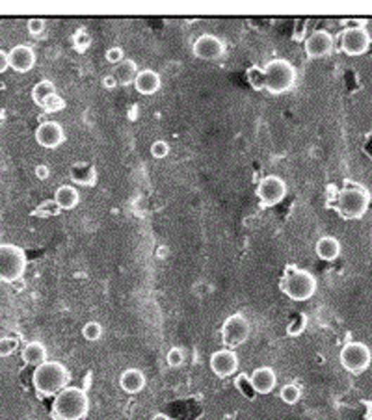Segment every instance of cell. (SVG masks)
Here are the masks:
<instances>
[{
	"label": "cell",
	"instance_id": "1",
	"mask_svg": "<svg viewBox=\"0 0 372 420\" xmlns=\"http://www.w3.org/2000/svg\"><path fill=\"white\" fill-rule=\"evenodd\" d=\"M71 381V372L68 367L60 361H45L43 365L36 367L32 374V383L34 389L41 396H56L60 391L69 387Z\"/></svg>",
	"mask_w": 372,
	"mask_h": 420
},
{
	"label": "cell",
	"instance_id": "2",
	"mask_svg": "<svg viewBox=\"0 0 372 420\" xmlns=\"http://www.w3.org/2000/svg\"><path fill=\"white\" fill-rule=\"evenodd\" d=\"M89 411V398L80 387H65L54 396L51 415L54 420H82Z\"/></svg>",
	"mask_w": 372,
	"mask_h": 420
},
{
	"label": "cell",
	"instance_id": "3",
	"mask_svg": "<svg viewBox=\"0 0 372 420\" xmlns=\"http://www.w3.org/2000/svg\"><path fill=\"white\" fill-rule=\"evenodd\" d=\"M279 289L293 301H307L316 292L315 275L298 266H287L283 277L279 281Z\"/></svg>",
	"mask_w": 372,
	"mask_h": 420
},
{
	"label": "cell",
	"instance_id": "4",
	"mask_svg": "<svg viewBox=\"0 0 372 420\" xmlns=\"http://www.w3.org/2000/svg\"><path fill=\"white\" fill-rule=\"evenodd\" d=\"M371 205V194L359 184H346L339 192L335 209L342 220H361Z\"/></svg>",
	"mask_w": 372,
	"mask_h": 420
},
{
	"label": "cell",
	"instance_id": "5",
	"mask_svg": "<svg viewBox=\"0 0 372 420\" xmlns=\"http://www.w3.org/2000/svg\"><path fill=\"white\" fill-rule=\"evenodd\" d=\"M262 73H264V90L270 95L287 93L296 84V69L288 60L276 58L268 62Z\"/></svg>",
	"mask_w": 372,
	"mask_h": 420
},
{
	"label": "cell",
	"instance_id": "6",
	"mask_svg": "<svg viewBox=\"0 0 372 420\" xmlns=\"http://www.w3.org/2000/svg\"><path fill=\"white\" fill-rule=\"evenodd\" d=\"M27 272V253L15 244H0V281L15 283Z\"/></svg>",
	"mask_w": 372,
	"mask_h": 420
},
{
	"label": "cell",
	"instance_id": "7",
	"mask_svg": "<svg viewBox=\"0 0 372 420\" xmlns=\"http://www.w3.org/2000/svg\"><path fill=\"white\" fill-rule=\"evenodd\" d=\"M341 365L346 372L350 374H361L365 372L372 362L371 348L363 342H348L341 350Z\"/></svg>",
	"mask_w": 372,
	"mask_h": 420
},
{
	"label": "cell",
	"instance_id": "8",
	"mask_svg": "<svg viewBox=\"0 0 372 420\" xmlns=\"http://www.w3.org/2000/svg\"><path fill=\"white\" fill-rule=\"evenodd\" d=\"M250 336V322L242 313H235V315L227 316L224 326H222V342L224 346L233 350V348L240 346L248 341Z\"/></svg>",
	"mask_w": 372,
	"mask_h": 420
},
{
	"label": "cell",
	"instance_id": "9",
	"mask_svg": "<svg viewBox=\"0 0 372 420\" xmlns=\"http://www.w3.org/2000/svg\"><path fill=\"white\" fill-rule=\"evenodd\" d=\"M372 37L365 27H350L341 34V51L348 56H361L371 47Z\"/></svg>",
	"mask_w": 372,
	"mask_h": 420
},
{
	"label": "cell",
	"instance_id": "10",
	"mask_svg": "<svg viewBox=\"0 0 372 420\" xmlns=\"http://www.w3.org/2000/svg\"><path fill=\"white\" fill-rule=\"evenodd\" d=\"M287 195V184L278 175H267L262 177L257 186V197L262 206H276L285 199Z\"/></svg>",
	"mask_w": 372,
	"mask_h": 420
},
{
	"label": "cell",
	"instance_id": "11",
	"mask_svg": "<svg viewBox=\"0 0 372 420\" xmlns=\"http://www.w3.org/2000/svg\"><path fill=\"white\" fill-rule=\"evenodd\" d=\"M333 51H335V39L328 30H315L305 39V56L309 60L326 58Z\"/></svg>",
	"mask_w": 372,
	"mask_h": 420
},
{
	"label": "cell",
	"instance_id": "12",
	"mask_svg": "<svg viewBox=\"0 0 372 420\" xmlns=\"http://www.w3.org/2000/svg\"><path fill=\"white\" fill-rule=\"evenodd\" d=\"M194 56L200 60H205V62H212V60H218L224 56L226 53V45L222 41L220 37L214 36V34H203L195 39L194 43Z\"/></svg>",
	"mask_w": 372,
	"mask_h": 420
},
{
	"label": "cell",
	"instance_id": "13",
	"mask_svg": "<svg viewBox=\"0 0 372 420\" xmlns=\"http://www.w3.org/2000/svg\"><path fill=\"white\" fill-rule=\"evenodd\" d=\"M210 370L218 376V378H231L233 374L238 370V355L235 350H218L210 355Z\"/></svg>",
	"mask_w": 372,
	"mask_h": 420
},
{
	"label": "cell",
	"instance_id": "14",
	"mask_svg": "<svg viewBox=\"0 0 372 420\" xmlns=\"http://www.w3.org/2000/svg\"><path fill=\"white\" fill-rule=\"evenodd\" d=\"M36 142L45 149H56L65 142V131L58 121H45L36 129Z\"/></svg>",
	"mask_w": 372,
	"mask_h": 420
},
{
	"label": "cell",
	"instance_id": "15",
	"mask_svg": "<svg viewBox=\"0 0 372 420\" xmlns=\"http://www.w3.org/2000/svg\"><path fill=\"white\" fill-rule=\"evenodd\" d=\"M8 60H10V67L17 73H28L34 69L37 62L36 51L30 45H17L8 53Z\"/></svg>",
	"mask_w": 372,
	"mask_h": 420
},
{
	"label": "cell",
	"instance_id": "16",
	"mask_svg": "<svg viewBox=\"0 0 372 420\" xmlns=\"http://www.w3.org/2000/svg\"><path fill=\"white\" fill-rule=\"evenodd\" d=\"M250 381H252L255 394H270L276 389V385H278V376L274 372V368L259 367L252 372Z\"/></svg>",
	"mask_w": 372,
	"mask_h": 420
},
{
	"label": "cell",
	"instance_id": "17",
	"mask_svg": "<svg viewBox=\"0 0 372 420\" xmlns=\"http://www.w3.org/2000/svg\"><path fill=\"white\" fill-rule=\"evenodd\" d=\"M162 86V79L157 71L153 69H142L138 71L136 79H134V88H136L138 93L142 95H155Z\"/></svg>",
	"mask_w": 372,
	"mask_h": 420
},
{
	"label": "cell",
	"instance_id": "18",
	"mask_svg": "<svg viewBox=\"0 0 372 420\" xmlns=\"http://www.w3.org/2000/svg\"><path fill=\"white\" fill-rule=\"evenodd\" d=\"M69 177H71V181H73L75 184L91 188V186L97 184V169H95L94 164L77 162L69 169Z\"/></svg>",
	"mask_w": 372,
	"mask_h": 420
},
{
	"label": "cell",
	"instance_id": "19",
	"mask_svg": "<svg viewBox=\"0 0 372 420\" xmlns=\"http://www.w3.org/2000/svg\"><path fill=\"white\" fill-rule=\"evenodd\" d=\"M120 387L127 394H138L146 389V374L140 368H127L120 378Z\"/></svg>",
	"mask_w": 372,
	"mask_h": 420
},
{
	"label": "cell",
	"instance_id": "20",
	"mask_svg": "<svg viewBox=\"0 0 372 420\" xmlns=\"http://www.w3.org/2000/svg\"><path fill=\"white\" fill-rule=\"evenodd\" d=\"M315 251L319 255V258L326 261V263H331L335 261L341 255V242L337 240L335 237H320L319 242H316Z\"/></svg>",
	"mask_w": 372,
	"mask_h": 420
},
{
	"label": "cell",
	"instance_id": "21",
	"mask_svg": "<svg viewBox=\"0 0 372 420\" xmlns=\"http://www.w3.org/2000/svg\"><path fill=\"white\" fill-rule=\"evenodd\" d=\"M79 199L80 195L77 188L69 186V184H63L54 192V203H56L58 210H73L75 206L79 205Z\"/></svg>",
	"mask_w": 372,
	"mask_h": 420
},
{
	"label": "cell",
	"instance_id": "22",
	"mask_svg": "<svg viewBox=\"0 0 372 420\" xmlns=\"http://www.w3.org/2000/svg\"><path fill=\"white\" fill-rule=\"evenodd\" d=\"M47 348H45L43 342H28L27 346L23 348V361L30 365V367H39V365L47 361Z\"/></svg>",
	"mask_w": 372,
	"mask_h": 420
},
{
	"label": "cell",
	"instance_id": "23",
	"mask_svg": "<svg viewBox=\"0 0 372 420\" xmlns=\"http://www.w3.org/2000/svg\"><path fill=\"white\" fill-rule=\"evenodd\" d=\"M138 74V69H136V63L132 62V60H123V62L117 65V71H115L114 79L117 84H131V82H134V79H136Z\"/></svg>",
	"mask_w": 372,
	"mask_h": 420
},
{
	"label": "cell",
	"instance_id": "24",
	"mask_svg": "<svg viewBox=\"0 0 372 420\" xmlns=\"http://www.w3.org/2000/svg\"><path fill=\"white\" fill-rule=\"evenodd\" d=\"M53 95H56V86L51 80H41L32 88V99L39 106L45 105V100H49Z\"/></svg>",
	"mask_w": 372,
	"mask_h": 420
},
{
	"label": "cell",
	"instance_id": "25",
	"mask_svg": "<svg viewBox=\"0 0 372 420\" xmlns=\"http://www.w3.org/2000/svg\"><path fill=\"white\" fill-rule=\"evenodd\" d=\"M248 82L252 86L255 91L264 90V73H262V69L257 67V65H252V67L246 71Z\"/></svg>",
	"mask_w": 372,
	"mask_h": 420
},
{
	"label": "cell",
	"instance_id": "26",
	"mask_svg": "<svg viewBox=\"0 0 372 420\" xmlns=\"http://www.w3.org/2000/svg\"><path fill=\"white\" fill-rule=\"evenodd\" d=\"M279 396H281V400H283L287 405H294V404H298L300 398H302V391H300L298 385L288 383V385H285L283 389H281Z\"/></svg>",
	"mask_w": 372,
	"mask_h": 420
},
{
	"label": "cell",
	"instance_id": "27",
	"mask_svg": "<svg viewBox=\"0 0 372 420\" xmlns=\"http://www.w3.org/2000/svg\"><path fill=\"white\" fill-rule=\"evenodd\" d=\"M235 387L240 391L242 396H246V398L252 400L253 396H255V391H253V387H252L250 376H246V374H240V376L235 379Z\"/></svg>",
	"mask_w": 372,
	"mask_h": 420
},
{
	"label": "cell",
	"instance_id": "28",
	"mask_svg": "<svg viewBox=\"0 0 372 420\" xmlns=\"http://www.w3.org/2000/svg\"><path fill=\"white\" fill-rule=\"evenodd\" d=\"M101 335H103V326H101L99 322H88V324L82 327V336H84L86 341H99Z\"/></svg>",
	"mask_w": 372,
	"mask_h": 420
},
{
	"label": "cell",
	"instance_id": "29",
	"mask_svg": "<svg viewBox=\"0 0 372 420\" xmlns=\"http://www.w3.org/2000/svg\"><path fill=\"white\" fill-rule=\"evenodd\" d=\"M19 342L13 336H2L0 339V357H10L11 353L15 352Z\"/></svg>",
	"mask_w": 372,
	"mask_h": 420
},
{
	"label": "cell",
	"instance_id": "30",
	"mask_svg": "<svg viewBox=\"0 0 372 420\" xmlns=\"http://www.w3.org/2000/svg\"><path fill=\"white\" fill-rule=\"evenodd\" d=\"M73 45H75V48L79 51V53H84L86 48H88L89 45H91V37L88 36V32H84V30L75 32Z\"/></svg>",
	"mask_w": 372,
	"mask_h": 420
},
{
	"label": "cell",
	"instance_id": "31",
	"mask_svg": "<svg viewBox=\"0 0 372 420\" xmlns=\"http://www.w3.org/2000/svg\"><path fill=\"white\" fill-rule=\"evenodd\" d=\"M43 110L49 112V114H53V112H62L65 108V100L60 97V95H53L51 99L45 100V105L41 106Z\"/></svg>",
	"mask_w": 372,
	"mask_h": 420
},
{
	"label": "cell",
	"instance_id": "32",
	"mask_svg": "<svg viewBox=\"0 0 372 420\" xmlns=\"http://www.w3.org/2000/svg\"><path fill=\"white\" fill-rule=\"evenodd\" d=\"M169 155V143L164 142V140H157V142L151 145V157L157 158V160H162Z\"/></svg>",
	"mask_w": 372,
	"mask_h": 420
},
{
	"label": "cell",
	"instance_id": "33",
	"mask_svg": "<svg viewBox=\"0 0 372 420\" xmlns=\"http://www.w3.org/2000/svg\"><path fill=\"white\" fill-rule=\"evenodd\" d=\"M305 326H307V316L305 315H298L296 316V320L293 322V324H288L287 327V333L290 336H298L302 331L305 329Z\"/></svg>",
	"mask_w": 372,
	"mask_h": 420
},
{
	"label": "cell",
	"instance_id": "34",
	"mask_svg": "<svg viewBox=\"0 0 372 420\" xmlns=\"http://www.w3.org/2000/svg\"><path fill=\"white\" fill-rule=\"evenodd\" d=\"M166 361H168L169 367L177 368L181 367L184 362V352L181 350V348H172L168 352V357H166Z\"/></svg>",
	"mask_w": 372,
	"mask_h": 420
},
{
	"label": "cell",
	"instance_id": "35",
	"mask_svg": "<svg viewBox=\"0 0 372 420\" xmlns=\"http://www.w3.org/2000/svg\"><path fill=\"white\" fill-rule=\"evenodd\" d=\"M125 60L123 56V48L121 47H110L106 51V62L108 63H121Z\"/></svg>",
	"mask_w": 372,
	"mask_h": 420
},
{
	"label": "cell",
	"instance_id": "36",
	"mask_svg": "<svg viewBox=\"0 0 372 420\" xmlns=\"http://www.w3.org/2000/svg\"><path fill=\"white\" fill-rule=\"evenodd\" d=\"M45 30V21L43 19H30L28 21V32H30L32 36H39Z\"/></svg>",
	"mask_w": 372,
	"mask_h": 420
},
{
	"label": "cell",
	"instance_id": "37",
	"mask_svg": "<svg viewBox=\"0 0 372 420\" xmlns=\"http://www.w3.org/2000/svg\"><path fill=\"white\" fill-rule=\"evenodd\" d=\"M305 28H307V22H305L304 19H298V21H296V28H294V39H296V41H302V39H304Z\"/></svg>",
	"mask_w": 372,
	"mask_h": 420
},
{
	"label": "cell",
	"instance_id": "38",
	"mask_svg": "<svg viewBox=\"0 0 372 420\" xmlns=\"http://www.w3.org/2000/svg\"><path fill=\"white\" fill-rule=\"evenodd\" d=\"M10 67V60H8V53L0 51V74L6 73V69Z\"/></svg>",
	"mask_w": 372,
	"mask_h": 420
},
{
	"label": "cell",
	"instance_id": "39",
	"mask_svg": "<svg viewBox=\"0 0 372 420\" xmlns=\"http://www.w3.org/2000/svg\"><path fill=\"white\" fill-rule=\"evenodd\" d=\"M36 175H37V179H47L49 177V168L47 166H43V164H39V166H36Z\"/></svg>",
	"mask_w": 372,
	"mask_h": 420
},
{
	"label": "cell",
	"instance_id": "40",
	"mask_svg": "<svg viewBox=\"0 0 372 420\" xmlns=\"http://www.w3.org/2000/svg\"><path fill=\"white\" fill-rule=\"evenodd\" d=\"M103 84H105V88H108V90H114L115 86H117V82H115L114 77L108 74V77H105V80H103Z\"/></svg>",
	"mask_w": 372,
	"mask_h": 420
},
{
	"label": "cell",
	"instance_id": "41",
	"mask_svg": "<svg viewBox=\"0 0 372 420\" xmlns=\"http://www.w3.org/2000/svg\"><path fill=\"white\" fill-rule=\"evenodd\" d=\"M151 420H172V419H169L166 413H157V415H153Z\"/></svg>",
	"mask_w": 372,
	"mask_h": 420
}]
</instances>
